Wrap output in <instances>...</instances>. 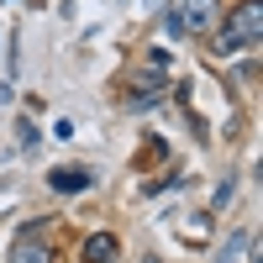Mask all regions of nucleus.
Segmentation results:
<instances>
[{
  "label": "nucleus",
  "mask_w": 263,
  "mask_h": 263,
  "mask_svg": "<svg viewBox=\"0 0 263 263\" xmlns=\"http://www.w3.org/2000/svg\"><path fill=\"white\" fill-rule=\"evenodd\" d=\"M258 32H263V11H258V0H248V6L232 16V27L216 32L211 42H216V53H237V48H253Z\"/></svg>",
  "instance_id": "obj_1"
},
{
  "label": "nucleus",
  "mask_w": 263,
  "mask_h": 263,
  "mask_svg": "<svg viewBox=\"0 0 263 263\" xmlns=\"http://www.w3.org/2000/svg\"><path fill=\"white\" fill-rule=\"evenodd\" d=\"M174 16H179L184 32H216V16H221V6H216V0H184Z\"/></svg>",
  "instance_id": "obj_2"
},
{
  "label": "nucleus",
  "mask_w": 263,
  "mask_h": 263,
  "mask_svg": "<svg viewBox=\"0 0 263 263\" xmlns=\"http://www.w3.org/2000/svg\"><path fill=\"white\" fill-rule=\"evenodd\" d=\"M11 263H53V248L42 242V232H37V221L16 237V248H11Z\"/></svg>",
  "instance_id": "obj_3"
},
{
  "label": "nucleus",
  "mask_w": 263,
  "mask_h": 263,
  "mask_svg": "<svg viewBox=\"0 0 263 263\" xmlns=\"http://www.w3.org/2000/svg\"><path fill=\"white\" fill-rule=\"evenodd\" d=\"M216 263H258V232H253V227H237V232L227 237V248H221Z\"/></svg>",
  "instance_id": "obj_4"
},
{
  "label": "nucleus",
  "mask_w": 263,
  "mask_h": 263,
  "mask_svg": "<svg viewBox=\"0 0 263 263\" xmlns=\"http://www.w3.org/2000/svg\"><path fill=\"white\" fill-rule=\"evenodd\" d=\"M48 184H53V195H84L90 190V168H53Z\"/></svg>",
  "instance_id": "obj_5"
},
{
  "label": "nucleus",
  "mask_w": 263,
  "mask_h": 263,
  "mask_svg": "<svg viewBox=\"0 0 263 263\" xmlns=\"http://www.w3.org/2000/svg\"><path fill=\"white\" fill-rule=\"evenodd\" d=\"M116 248H121V242H116L111 232H95L90 242H84V263H111V258H116Z\"/></svg>",
  "instance_id": "obj_6"
},
{
  "label": "nucleus",
  "mask_w": 263,
  "mask_h": 263,
  "mask_svg": "<svg viewBox=\"0 0 263 263\" xmlns=\"http://www.w3.org/2000/svg\"><path fill=\"white\" fill-rule=\"evenodd\" d=\"M11 137H16L21 153H37V126H32L27 116H16V132H11Z\"/></svg>",
  "instance_id": "obj_7"
},
{
  "label": "nucleus",
  "mask_w": 263,
  "mask_h": 263,
  "mask_svg": "<svg viewBox=\"0 0 263 263\" xmlns=\"http://www.w3.org/2000/svg\"><path fill=\"white\" fill-rule=\"evenodd\" d=\"M142 263H158V258H142Z\"/></svg>",
  "instance_id": "obj_8"
}]
</instances>
